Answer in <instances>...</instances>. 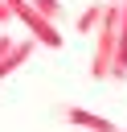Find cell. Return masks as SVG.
Segmentation results:
<instances>
[{"label": "cell", "instance_id": "obj_1", "mask_svg": "<svg viewBox=\"0 0 127 132\" xmlns=\"http://www.w3.org/2000/svg\"><path fill=\"white\" fill-rule=\"evenodd\" d=\"M25 58H29V41H20V45L12 41V50H8L4 58H0V78H4V74H12V70H16L20 62H25Z\"/></svg>", "mask_w": 127, "mask_h": 132}, {"label": "cell", "instance_id": "obj_2", "mask_svg": "<svg viewBox=\"0 0 127 132\" xmlns=\"http://www.w3.org/2000/svg\"><path fill=\"white\" fill-rule=\"evenodd\" d=\"M66 116H70V124H82V128H94V132H115L107 120H98V116H86V111H78V107H70Z\"/></svg>", "mask_w": 127, "mask_h": 132}, {"label": "cell", "instance_id": "obj_3", "mask_svg": "<svg viewBox=\"0 0 127 132\" xmlns=\"http://www.w3.org/2000/svg\"><path fill=\"white\" fill-rule=\"evenodd\" d=\"M33 4H37V12H41L45 21H57V16H61V8H57V0H33Z\"/></svg>", "mask_w": 127, "mask_h": 132}, {"label": "cell", "instance_id": "obj_4", "mask_svg": "<svg viewBox=\"0 0 127 132\" xmlns=\"http://www.w3.org/2000/svg\"><path fill=\"white\" fill-rule=\"evenodd\" d=\"M8 50H12V37H0V58H4Z\"/></svg>", "mask_w": 127, "mask_h": 132}, {"label": "cell", "instance_id": "obj_5", "mask_svg": "<svg viewBox=\"0 0 127 132\" xmlns=\"http://www.w3.org/2000/svg\"><path fill=\"white\" fill-rule=\"evenodd\" d=\"M8 16H12V8H8V4H4V0H0V21H4V25H8Z\"/></svg>", "mask_w": 127, "mask_h": 132}]
</instances>
